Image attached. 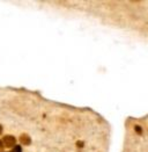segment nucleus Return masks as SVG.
Segmentation results:
<instances>
[{
    "instance_id": "nucleus-1",
    "label": "nucleus",
    "mask_w": 148,
    "mask_h": 152,
    "mask_svg": "<svg viewBox=\"0 0 148 152\" xmlns=\"http://www.w3.org/2000/svg\"><path fill=\"white\" fill-rule=\"evenodd\" d=\"M13 152H21V148H20V146H16V148L13 150Z\"/></svg>"
}]
</instances>
